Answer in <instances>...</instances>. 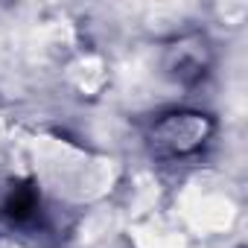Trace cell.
I'll use <instances>...</instances> for the list:
<instances>
[{
  "label": "cell",
  "instance_id": "cell-1",
  "mask_svg": "<svg viewBox=\"0 0 248 248\" xmlns=\"http://www.w3.org/2000/svg\"><path fill=\"white\" fill-rule=\"evenodd\" d=\"M210 135V120L204 114H196V111H175V114H167L155 132H152V140L155 146L164 152V155H172V158H181V155H190L196 152Z\"/></svg>",
  "mask_w": 248,
  "mask_h": 248
},
{
  "label": "cell",
  "instance_id": "cell-2",
  "mask_svg": "<svg viewBox=\"0 0 248 248\" xmlns=\"http://www.w3.org/2000/svg\"><path fill=\"white\" fill-rule=\"evenodd\" d=\"M204 56H207V50H204V44H202L199 38L181 41V44H175L172 59L167 62V64H170V73H172L175 79H181V82L202 76V73H204V70H202V67H204Z\"/></svg>",
  "mask_w": 248,
  "mask_h": 248
}]
</instances>
